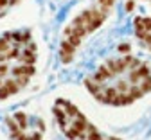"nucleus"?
<instances>
[{"label": "nucleus", "mask_w": 151, "mask_h": 140, "mask_svg": "<svg viewBox=\"0 0 151 140\" xmlns=\"http://www.w3.org/2000/svg\"><path fill=\"white\" fill-rule=\"evenodd\" d=\"M106 20V14L103 11H97V9H93V20H92V24L88 25V32H93L96 29H99L103 25V22Z\"/></svg>", "instance_id": "obj_1"}, {"label": "nucleus", "mask_w": 151, "mask_h": 140, "mask_svg": "<svg viewBox=\"0 0 151 140\" xmlns=\"http://www.w3.org/2000/svg\"><path fill=\"white\" fill-rule=\"evenodd\" d=\"M108 77H113V74L110 72V68L106 67V63L104 65H99V68H97V72L96 74H93V81H96V83H103L104 81V79H108Z\"/></svg>", "instance_id": "obj_2"}, {"label": "nucleus", "mask_w": 151, "mask_h": 140, "mask_svg": "<svg viewBox=\"0 0 151 140\" xmlns=\"http://www.w3.org/2000/svg\"><path fill=\"white\" fill-rule=\"evenodd\" d=\"M11 72H13V75H14V77H18V75H27V77H32V75L36 74L34 65H22V67H14Z\"/></svg>", "instance_id": "obj_3"}, {"label": "nucleus", "mask_w": 151, "mask_h": 140, "mask_svg": "<svg viewBox=\"0 0 151 140\" xmlns=\"http://www.w3.org/2000/svg\"><path fill=\"white\" fill-rule=\"evenodd\" d=\"M83 85L86 86V90H88L92 95H97L99 92H103V86H101L99 83H96L93 79H90V77H85V79H83Z\"/></svg>", "instance_id": "obj_4"}, {"label": "nucleus", "mask_w": 151, "mask_h": 140, "mask_svg": "<svg viewBox=\"0 0 151 140\" xmlns=\"http://www.w3.org/2000/svg\"><path fill=\"white\" fill-rule=\"evenodd\" d=\"M52 113L56 115V118H58L60 126H61V128H63V131H65V129H67V118H68L67 111H65V110H61L60 106H54V108H52Z\"/></svg>", "instance_id": "obj_5"}, {"label": "nucleus", "mask_w": 151, "mask_h": 140, "mask_svg": "<svg viewBox=\"0 0 151 140\" xmlns=\"http://www.w3.org/2000/svg\"><path fill=\"white\" fill-rule=\"evenodd\" d=\"M106 67L110 68V72H111L113 75H119L121 72H124V70H126V68L121 65L119 59H111V57H110V59H106Z\"/></svg>", "instance_id": "obj_6"}, {"label": "nucleus", "mask_w": 151, "mask_h": 140, "mask_svg": "<svg viewBox=\"0 0 151 140\" xmlns=\"http://www.w3.org/2000/svg\"><path fill=\"white\" fill-rule=\"evenodd\" d=\"M18 59H20L24 65H34V63H36V54H34L32 50L25 49V50L20 54V57H18Z\"/></svg>", "instance_id": "obj_7"}, {"label": "nucleus", "mask_w": 151, "mask_h": 140, "mask_svg": "<svg viewBox=\"0 0 151 140\" xmlns=\"http://www.w3.org/2000/svg\"><path fill=\"white\" fill-rule=\"evenodd\" d=\"M104 95H106V99H104V103H103V104H111V103H113V99L119 95V90H117L115 86H108V88L104 90Z\"/></svg>", "instance_id": "obj_8"}, {"label": "nucleus", "mask_w": 151, "mask_h": 140, "mask_svg": "<svg viewBox=\"0 0 151 140\" xmlns=\"http://www.w3.org/2000/svg\"><path fill=\"white\" fill-rule=\"evenodd\" d=\"M131 72H133L139 79H146V77H149L151 75V70H149V67L146 65V63H142L139 68H135V70H131Z\"/></svg>", "instance_id": "obj_9"}, {"label": "nucleus", "mask_w": 151, "mask_h": 140, "mask_svg": "<svg viewBox=\"0 0 151 140\" xmlns=\"http://www.w3.org/2000/svg\"><path fill=\"white\" fill-rule=\"evenodd\" d=\"M97 4H99L101 11L108 16V14H110V11H111V7H113V4H115V0H97Z\"/></svg>", "instance_id": "obj_10"}, {"label": "nucleus", "mask_w": 151, "mask_h": 140, "mask_svg": "<svg viewBox=\"0 0 151 140\" xmlns=\"http://www.w3.org/2000/svg\"><path fill=\"white\" fill-rule=\"evenodd\" d=\"M6 124H7V128H9V131L11 133H18V131H22V128H20V124L16 122V118L13 117H6Z\"/></svg>", "instance_id": "obj_11"}, {"label": "nucleus", "mask_w": 151, "mask_h": 140, "mask_svg": "<svg viewBox=\"0 0 151 140\" xmlns=\"http://www.w3.org/2000/svg\"><path fill=\"white\" fill-rule=\"evenodd\" d=\"M13 117L16 118V122L20 124V128H22V129H25V128H27V122H29V121H27V115H25L24 111H16Z\"/></svg>", "instance_id": "obj_12"}, {"label": "nucleus", "mask_w": 151, "mask_h": 140, "mask_svg": "<svg viewBox=\"0 0 151 140\" xmlns=\"http://www.w3.org/2000/svg\"><path fill=\"white\" fill-rule=\"evenodd\" d=\"M4 86L9 90V93L13 95V93H16L18 90H20V86H18V83H16V79H7V81L4 83Z\"/></svg>", "instance_id": "obj_13"}, {"label": "nucleus", "mask_w": 151, "mask_h": 140, "mask_svg": "<svg viewBox=\"0 0 151 140\" xmlns=\"http://www.w3.org/2000/svg\"><path fill=\"white\" fill-rule=\"evenodd\" d=\"M119 61H121V65H122L124 68H129L131 63L135 61V57H133V56H129V54H126V56H122V57L119 59Z\"/></svg>", "instance_id": "obj_14"}, {"label": "nucleus", "mask_w": 151, "mask_h": 140, "mask_svg": "<svg viewBox=\"0 0 151 140\" xmlns=\"http://www.w3.org/2000/svg\"><path fill=\"white\" fill-rule=\"evenodd\" d=\"M61 50H63V52H68V54H74L76 47L68 42V39H63V42H61Z\"/></svg>", "instance_id": "obj_15"}, {"label": "nucleus", "mask_w": 151, "mask_h": 140, "mask_svg": "<svg viewBox=\"0 0 151 140\" xmlns=\"http://www.w3.org/2000/svg\"><path fill=\"white\" fill-rule=\"evenodd\" d=\"M129 93L133 95L135 99H142V95H144V90H142L140 86H129Z\"/></svg>", "instance_id": "obj_16"}, {"label": "nucleus", "mask_w": 151, "mask_h": 140, "mask_svg": "<svg viewBox=\"0 0 151 140\" xmlns=\"http://www.w3.org/2000/svg\"><path fill=\"white\" fill-rule=\"evenodd\" d=\"M65 111H67V115H68V117H74V118H76V115L79 113V110L76 108V106H74L72 103H68V104L65 106Z\"/></svg>", "instance_id": "obj_17"}, {"label": "nucleus", "mask_w": 151, "mask_h": 140, "mask_svg": "<svg viewBox=\"0 0 151 140\" xmlns=\"http://www.w3.org/2000/svg\"><path fill=\"white\" fill-rule=\"evenodd\" d=\"M20 50H18L16 47H13V49H9L7 52H6V56H7V59H18V57H20Z\"/></svg>", "instance_id": "obj_18"}, {"label": "nucleus", "mask_w": 151, "mask_h": 140, "mask_svg": "<svg viewBox=\"0 0 151 140\" xmlns=\"http://www.w3.org/2000/svg\"><path fill=\"white\" fill-rule=\"evenodd\" d=\"M140 88L144 90V93L151 92V75H149V77H146V79H142V85H140Z\"/></svg>", "instance_id": "obj_19"}, {"label": "nucleus", "mask_w": 151, "mask_h": 140, "mask_svg": "<svg viewBox=\"0 0 151 140\" xmlns=\"http://www.w3.org/2000/svg\"><path fill=\"white\" fill-rule=\"evenodd\" d=\"M65 135H67V138H68V140H76V138L79 136V135H78V131H76L74 128H67V129H65Z\"/></svg>", "instance_id": "obj_20"}, {"label": "nucleus", "mask_w": 151, "mask_h": 140, "mask_svg": "<svg viewBox=\"0 0 151 140\" xmlns=\"http://www.w3.org/2000/svg\"><path fill=\"white\" fill-rule=\"evenodd\" d=\"M67 39H68V42L74 45V47H79L81 45V39L83 38H79V36H74V34H70V36H67Z\"/></svg>", "instance_id": "obj_21"}, {"label": "nucleus", "mask_w": 151, "mask_h": 140, "mask_svg": "<svg viewBox=\"0 0 151 140\" xmlns=\"http://www.w3.org/2000/svg\"><path fill=\"white\" fill-rule=\"evenodd\" d=\"M29 79H31V77H27V75H18V77H16V83H18V86L22 88V86H27V85H29Z\"/></svg>", "instance_id": "obj_22"}, {"label": "nucleus", "mask_w": 151, "mask_h": 140, "mask_svg": "<svg viewBox=\"0 0 151 140\" xmlns=\"http://www.w3.org/2000/svg\"><path fill=\"white\" fill-rule=\"evenodd\" d=\"M11 138L13 140H31V136H27L25 133L22 131H18V133H11Z\"/></svg>", "instance_id": "obj_23"}, {"label": "nucleus", "mask_w": 151, "mask_h": 140, "mask_svg": "<svg viewBox=\"0 0 151 140\" xmlns=\"http://www.w3.org/2000/svg\"><path fill=\"white\" fill-rule=\"evenodd\" d=\"M9 50V39L0 38V52H7Z\"/></svg>", "instance_id": "obj_24"}, {"label": "nucleus", "mask_w": 151, "mask_h": 140, "mask_svg": "<svg viewBox=\"0 0 151 140\" xmlns=\"http://www.w3.org/2000/svg\"><path fill=\"white\" fill-rule=\"evenodd\" d=\"M117 90H119L121 93H126V92H129V85L124 83V81H119V83H117Z\"/></svg>", "instance_id": "obj_25"}, {"label": "nucleus", "mask_w": 151, "mask_h": 140, "mask_svg": "<svg viewBox=\"0 0 151 140\" xmlns=\"http://www.w3.org/2000/svg\"><path fill=\"white\" fill-rule=\"evenodd\" d=\"M60 57H61V63H70L72 61V54H68V52H60Z\"/></svg>", "instance_id": "obj_26"}, {"label": "nucleus", "mask_w": 151, "mask_h": 140, "mask_svg": "<svg viewBox=\"0 0 151 140\" xmlns=\"http://www.w3.org/2000/svg\"><path fill=\"white\" fill-rule=\"evenodd\" d=\"M11 93H9V90L6 88V86H2V88H0V101H4V99H7Z\"/></svg>", "instance_id": "obj_27"}, {"label": "nucleus", "mask_w": 151, "mask_h": 140, "mask_svg": "<svg viewBox=\"0 0 151 140\" xmlns=\"http://www.w3.org/2000/svg\"><path fill=\"white\" fill-rule=\"evenodd\" d=\"M7 72H9L7 65H6V63H0V79H2V77H6V75H7Z\"/></svg>", "instance_id": "obj_28"}, {"label": "nucleus", "mask_w": 151, "mask_h": 140, "mask_svg": "<svg viewBox=\"0 0 151 140\" xmlns=\"http://www.w3.org/2000/svg\"><path fill=\"white\" fill-rule=\"evenodd\" d=\"M124 9H126L128 13H131V11L135 9V2H133V0H128V2L124 4Z\"/></svg>", "instance_id": "obj_29"}, {"label": "nucleus", "mask_w": 151, "mask_h": 140, "mask_svg": "<svg viewBox=\"0 0 151 140\" xmlns=\"http://www.w3.org/2000/svg\"><path fill=\"white\" fill-rule=\"evenodd\" d=\"M129 49H131L129 43H121V45H119V52H122V54H128Z\"/></svg>", "instance_id": "obj_30"}, {"label": "nucleus", "mask_w": 151, "mask_h": 140, "mask_svg": "<svg viewBox=\"0 0 151 140\" xmlns=\"http://www.w3.org/2000/svg\"><path fill=\"white\" fill-rule=\"evenodd\" d=\"M144 29H146L147 32H151V18H149V16L144 18Z\"/></svg>", "instance_id": "obj_31"}, {"label": "nucleus", "mask_w": 151, "mask_h": 140, "mask_svg": "<svg viewBox=\"0 0 151 140\" xmlns=\"http://www.w3.org/2000/svg\"><path fill=\"white\" fill-rule=\"evenodd\" d=\"M29 42H31V32L27 31V32H24V34H22V43L25 45V43H29Z\"/></svg>", "instance_id": "obj_32"}, {"label": "nucleus", "mask_w": 151, "mask_h": 140, "mask_svg": "<svg viewBox=\"0 0 151 140\" xmlns=\"http://www.w3.org/2000/svg\"><path fill=\"white\" fill-rule=\"evenodd\" d=\"M36 126H38V129H40V131H45V122L42 121V118H38V121H36Z\"/></svg>", "instance_id": "obj_33"}, {"label": "nucleus", "mask_w": 151, "mask_h": 140, "mask_svg": "<svg viewBox=\"0 0 151 140\" xmlns=\"http://www.w3.org/2000/svg\"><path fill=\"white\" fill-rule=\"evenodd\" d=\"M68 103H70V101H67V99H58V101H56V106H63V108H65Z\"/></svg>", "instance_id": "obj_34"}, {"label": "nucleus", "mask_w": 151, "mask_h": 140, "mask_svg": "<svg viewBox=\"0 0 151 140\" xmlns=\"http://www.w3.org/2000/svg\"><path fill=\"white\" fill-rule=\"evenodd\" d=\"M142 42H144V43H146V45H147V47H149V45H151V32H147V34H146V36H144V39H142Z\"/></svg>", "instance_id": "obj_35"}, {"label": "nucleus", "mask_w": 151, "mask_h": 140, "mask_svg": "<svg viewBox=\"0 0 151 140\" xmlns=\"http://www.w3.org/2000/svg\"><path fill=\"white\" fill-rule=\"evenodd\" d=\"M13 39H14V42H20V43H22V34H20V32H13Z\"/></svg>", "instance_id": "obj_36"}, {"label": "nucleus", "mask_w": 151, "mask_h": 140, "mask_svg": "<svg viewBox=\"0 0 151 140\" xmlns=\"http://www.w3.org/2000/svg\"><path fill=\"white\" fill-rule=\"evenodd\" d=\"M31 140H42V131H36V133L31 136Z\"/></svg>", "instance_id": "obj_37"}, {"label": "nucleus", "mask_w": 151, "mask_h": 140, "mask_svg": "<svg viewBox=\"0 0 151 140\" xmlns=\"http://www.w3.org/2000/svg\"><path fill=\"white\" fill-rule=\"evenodd\" d=\"M27 49H29V50H32V52H36V45H34L32 42H29V43H27Z\"/></svg>", "instance_id": "obj_38"}, {"label": "nucleus", "mask_w": 151, "mask_h": 140, "mask_svg": "<svg viewBox=\"0 0 151 140\" xmlns=\"http://www.w3.org/2000/svg\"><path fill=\"white\" fill-rule=\"evenodd\" d=\"M7 59V56H6V52H0V63H4Z\"/></svg>", "instance_id": "obj_39"}, {"label": "nucleus", "mask_w": 151, "mask_h": 140, "mask_svg": "<svg viewBox=\"0 0 151 140\" xmlns=\"http://www.w3.org/2000/svg\"><path fill=\"white\" fill-rule=\"evenodd\" d=\"M9 4V0H0V9H2V7H6Z\"/></svg>", "instance_id": "obj_40"}, {"label": "nucleus", "mask_w": 151, "mask_h": 140, "mask_svg": "<svg viewBox=\"0 0 151 140\" xmlns=\"http://www.w3.org/2000/svg\"><path fill=\"white\" fill-rule=\"evenodd\" d=\"M110 140H121V138H115V136H110Z\"/></svg>", "instance_id": "obj_41"}, {"label": "nucleus", "mask_w": 151, "mask_h": 140, "mask_svg": "<svg viewBox=\"0 0 151 140\" xmlns=\"http://www.w3.org/2000/svg\"><path fill=\"white\" fill-rule=\"evenodd\" d=\"M2 86H4V85H2V79H0V88H2Z\"/></svg>", "instance_id": "obj_42"}, {"label": "nucleus", "mask_w": 151, "mask_h": 140, "mask_svg": "<svg viewBox=\"0 0 151 140\" xmlns=\"http://www.w3.org/2000/svg\"><path fill=\"white\" fill-rule=\"evenodd\" d=\"M147 49H149V50H151V45H149V47H147Z\"/></svg>", "instance_id": "obj_43"}, {"label": "nucleus", "mask_w": 151, "mask_h": 140, "mask_svg": "<svg viewBox=\"0 0 151 140\" xmlns=\"http://www.w3.org/2000/svg\"><path fill=\"white\" fill-rule=\"evenodd\" d=\"M149 2H151V0H149Z\"/></svg>", "instance_id": "obj_44"}]
</instances>
